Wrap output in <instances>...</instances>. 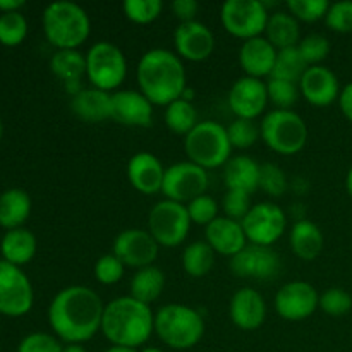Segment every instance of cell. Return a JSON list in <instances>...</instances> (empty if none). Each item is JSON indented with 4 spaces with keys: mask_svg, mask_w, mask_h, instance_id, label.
<instances>
[{
    "mask_svg": "<svg viewBox=\"0 0 352 352\" xmlns=\"http://www.w3.org/2000/svg\"><path fill=\"white\" fill-rule=\"evenodd\" d=\"M105 311L102 298L86 285H69L58 291L48 306V323L60 342H88L102 330Z\"/></svg>",
    "mask_w": 352,
    "mask_h": 352,
    "instance_id": "1",
    "label": "cell"
},
{
    "mask_svg": "<svg viewBox=\"0 0 352 352\" xmlns=\"http://www.w3.org/2000/svg\"><path fill=\"white\" fill-rule=\"evenodd\" d=\"M140 91L153 105L167 107L179 100L188 88L182 58L167 48H151L141 55L136 69Z\"/></svg>",
    "mask_w": 352,
    "mask_h": 352,
    "instance_id": "2",
    "label": "cell"
},
{
    "mask_svg": "<svg viewBox=\"0 0 352 352\" xmlns=\"http://www.w3.org/2000/svg\"><path fill=\"white\" fill-rule=\"evenodd\" d=\"M100 332L112 346L138 349L155 332V313L133 296H120L105 305Z\"/></svg>",
    "mask_w": 352,
    "mask_h": 352,
    "instance_id": "3",
    "label": "cell"
},
{
    "mask_svg": "<svg viewBox=\"0 0 352 352\" xmlns=\"http://www.w3.org/2000/svg\"><path fill=\"white\" fill-rule=\"evenodd\" d=\"M41 26L47 41L57 50H78L91 33L88 12L79 3L67 0L45 7Z\"/></svg>",
    "mask_w": 352,
    "mask_h": 352,
    "instance_id": "4",
    "label": "cell"
},
{
    "mask_svg": "<svg viewBox=\"0 0 352 352\" xmlns=\"http://www.w3.org/2000/svg\"><path fill=\"white\" fill-rule=\"evenodd\" d=\"M155 333L170 349H191L205 336V320L191 306L172 302L155 313Z\"/></svg>",
    "mask_w": 352,
    "mask_h": 352,
    "instance_id": "5",
    "label": "cell"
},
{
    "mask_svg": "<svg viewBox=\"0 0 352 352\" xmlns=\"http://www.w3.org/2000/svg\"><path fill=\"white\" fill-rule=\"evenodd\" d=\"M184 151L189 162L205 170L223 167L232 157L226 126L215 120H199L195 129L184 136Z\"/></svg>",
    "mask_w": 352,
    "mask_h": 352,
    "instance_id": "6",
    "label": "cell"
},
{
    "mask_svg": "<svg viewBox=\"0 0 352 352\" xmlns=\"http://www.w3.org/2000/svg\"><path fill=\"white\" fill-rule=\"evenodd\" d=\"M260 136L272 151L292 157L308 143V126L294 110H270L261 119Z\"/></svg>",
    "mask_w": 352,
    "mask_h": 352,
    "instance_id": "7",
    "label": "cell"
},
{
    "mask_svg": "<svg viewBox=\"0 0 352 352\" xmlns=\"http://www.w3.org/2000/svg\"><path fill=\"white\" fill-rule=\"evenodd\" d=\"M86 78L91 88L112 93L127 76V60L124 52L110 41H96L86 52Z\"/></svg>",
    "mask_w": 352,
    "mask_h": 352,
    "instance_id": "8",
    "label": "cell"
},
{
    "mask_svg": "<svg viewBox=\"0 0 352 352\" xmlns=\"http://www.w3.org/2000/svg\"><path fill=\"white\" fill-rule=\"evenodd\" d=\"M191 223L186 205L170 199H162L150 210L148 232L153 236L158 246L177 248L188 237Z\"/></svg>",
    "mask_w": 352,
    "mask_h": 352,
    "instance_id": "9",
    "label": "cell"
},
{
    "mask_svg": "<svg viewBox=\"0 0 352 352\" xmlns=\"http://www.w3.org/2000/svg\"><path fill=\"white\" fill-rule=\"evenodd\" d=\"M268 17L270 10L261 0H227L220 9L223 30L243 41L261 36Z\"/></svg>",
    "mask_w": 352,
    "mask_h": 352,
    "instance_id": "10",
    "label": "cell"
},
{
    "mask_svg": "<svg viewBox=\"0 0 352 352\" xmlns=\"http://www.w3.org/2000/svg\"><path fill=\"white\" fill-rule=\"evenodd\" d=\"M34 305L33 284L23 268L0 260V315L19 318Z\"/></svg>",
    "mask_w": 352,
    "mask_h": 352,
    "instance_id": "11",
    "label": "cell"
},
{
    "mask_svg": "<svg viewBox=\"0 0 352 352\" xmlns=\"http://www.w3.org/2000/svg\"><path fill=\"white\" fill-rule=\"evenodd\" d=\"M210 177L208 170L198 167L192 162H177L170 167L165 168L164 184H162V195L165 199L188 205L198 196L206 195Z\"/></svg>",
    "mask_w": 352,
    "mask_h": 352,
    "instance_id": "12",
    "label": "cell"
},
{
    "mask_svg": "<svg viewBox=\"0 0 352 352\" xmlns=\"http://www.w3.org/2000/svg\"><path fill=\"white\" fill-rule=\"evenodd\" d=\"M250 244L272 248L287 229V215L278 205L261 201L251 206L250 213L241 220Z\"/></svg>",
    "mask_w": 352,
    "mask_h": 352,
    "instance_id": "13",
    "label": "cell"
},
{
    "mask_svg": "<svg viewBox=\"0 0 352 352\" xmlns=\"http://www.w3.org/2000/svg\"><path fill=\"white\" fill-rule=\"evenodd\" d=\"M274 305L282 320L302 322L320 308V294L309 282L292 280L278 289Z\"/></svg>",
    "mask_w": 352,
    "mask_h": 352,
    "instance_id": "14",
    "label": "cell"
},
{
    "mask_svg": "<svg viewBox=\"0 0 352 352\" xmlns=\"http://www.w3.org/2000/svg\"><path fill=\"white\" fill-rule=\"evenodd\" d=\"M229 268L239 278L272 280L280 272V256L272 248L248 244L241 253L230 258Z\"/></svg>",
    "mask_w": 352,
    "mask_h": 352,
    "instance_id": "15",
    "label": "cell"
},
{
    "mask_svg": "<svg viewBox=\"0 0 352 352\" xmlns=\"http://www.w3.org/2000/svg\"><path fill=\"white\" fill-rule=\"evenodd\" d=\"M158 251H160V246L148 230L126 229L117 234L112 253L122 261L124 267L140 270V268L151 267L155 263V260L158 258Z\"/></svg>",
    "mask_w": 352,
    "mask_h": 352,
    "instance_id": "16",
    "label": "cell"
},
{
    "mask_svg": "<svg viewBox=\"0 0 352 352\" xmlns=\"http://www.w3.org/2000/svg\"><path fill=\"white\" fill-rule=\"evenodd\" d=\"M227 102L236 119L256 120L263 116L268 105L267 82L263 79L243 76L232 85Z\"/></svg>",
    "mask_w": 352,
    "mask_h": 352,
    "instance_id": "17",
    "label": "cell"
},
{
    "mask_svg": "<svg viewBox=\"0 0 352 352\" xmlns=\"http://www.w3.org/2000/svg\"><path fill=\"white\" fill-rule=\"evenodd\" d=\"M174 48L182 60L203 62L215 50V36L201 21L181 23L174 31Z\"/></svg>",
    "mask_w": 352,
    "mask_h": 352,
    "instance_id": "18",
    "label": "cell"
},
{
    "mask_svg": "<svg viewBox=\"0 0 352 352\" xmlns=\"http://www.w3.org/2000/svg\"><path fill=\"white\" fill-rule=\"evenodd\" d=\"M127 127H150L153 124V103L140 89H119L112 93V117Z\"/></svg>",
    "mask_w": 352,
    "mask_h": 352,
    "instance_id": "19",
    "label": "cell"
},
{
    "mask_svg": "<svg viewBox=\"0 0 352 352\" xmlns=\"http://www.w3.org/2000/svg\"><path fill=\"white\" fill-rule=\"evenodd\" d=\"M302 98L313 107H329L340 96L339 79L325 65H309L299 81Z\"/></svg>",
    "mask_w": 352,
    "mask_h": 352,
    "instance_id": "20",
    "label": "cell"
},
{
    "mask_svg": "<svg viewBox=\"0 0 352 352\" xmlns=\"http://www.w3.org/2000/svg\"><path fill=\"white\" fill-rule=\"evenodd\" d=\"M229 316L234 325L241 330L260 329L267 320V302L258 291L250 287H243L230 298Z\"/></svg>",
    "mask_w": 352,
    "mask_h": 352,
    "instance_id": "21",
    "label": "cell"
},
{
    "mask_svg": "<svg viewBox=\"0 0 352 352\" xmlns=\"http://www.w3.org/2000/svg\"><path fill=\"white\" fill-rule=\"evenodd\" d=\"M165 167L150 151H140L127 162V179L131 186L141 195H157L162 192Z\"/></svg>",
    "mask_w": 352,
    "mask_h": 352,
    "instance_id": "22",
    "label": "cell"
},
{
    "mask_svg": "<svg viewBox=\"0 0 352 352\" xmlns=\"http://www.w3.org/2000/svg\"><path fill=\"white\" fill-rule=\"evenodd\" d=\"M278 50L265 36L251 38L243 41L239 48V65L244 76L263 79L274 72Z\"/></svg>",
    "mask_w": 352,
    "mask_h": 352,
    "instance_id": "23",
    "label": "cell"
},
{
    "mask_svg": "<svg viewBox=\"0 0 352 352\" xmlns=\"http://www.w3.org/2000/svg\"><path fill=\"white\" fill-rule=\"evenodd\" d=\"M205 241L215 253L222 256H236L248 246L243 223L229 217H219L205 227Z\"/></svg>",
    "mask_w": 352,
    "mask_h": 352,
    "instance_id": "24",
    "label": "cell"
},
{
    "mask_svg": "<svg viewBox=\"0 0 352 352\" xmlns=\"http://www.w3.org/2000/svg\"><path fill=\"white\" fill-rule=\"evenodd\" d=\"M71 110L82 122H103L112 117V93L85 88L71 98Z\"/></svg>",
    "mask_w": 352,
    "mask_h": 352,
    "instance_id": "25",
    "label": "cell"
},
{
    "mask_svg": "<svg viewBox=\"0 0 352 352\" xmlns=\"http://www.w3.org/2000/svg\"><path fill=\"white\" fill-rule=\"evenodd\" d=\"M223 182L227 191L253 195L260 188V164L248 155H236L223 165Z\"/></svg>",
    "mask_w": 352,
    "mask_h": 352,
    "instance_id": "26",
    "label": "cell"
},
{
    "mask_svg": "<svg viewBox=\"0 0 352 352\" xmlns=\"http://www.w3.org/2000/svg\"><path fill=\"white\" fill-rule=\"evenodd\" d=\"M38 251V241L36 236L31 232L26 227H19V229L7 230L3 234L2 241H0V253H2V260L10 265L23 268L24 265L30 263Z\"/></svg>",
    "mask_w": 352,
    "mask_h": 352,
    "instance_id": "27",
    "label": "cell"
},
{
    "mask_svg": "<svg viewBox=\"0 0 352 352\" xmlns=\"http://www.w3.org/2000/svg\"><path fill=\"white\" fill-rule=\"evenodd\" d=\"M289 244H291L292 253L299 260L313 261L322 253L325 239H323V232L316 223L302 219L292 226L291 234H289Z\"/></svg>",
    "mask_w": 352,
    "mask_h": 352,
    "instance_id": "28",
    "label": "cell"
},
{
    "mask_svg": "<svg viewBox=\"0 0 352 352\" xmlns=\"http://www.w3.org/2000/svg\"><path fill=\"white\" fill-rule=\"evenodd\" d=\"M31 208L33 203L24 189H7L0 195V227L6 230L19 229L30 219Z\"/></svg>",
    "mask_w": 352,
    "mask_h": 352,
    "instance_id": "29",
    "label": "cell"
},
{
    "mask_svg": "<svg viewBox=\"0 0 352 352\" xmlns=\"http://www.w3.org/2000/svg\"><path fill=\"white\" fill-rule=\"evenodd\" d=\"M265 38L274 45L277 50H285V48L298 47L301 41V28L299 21L289 12L270 14L267 28H265Z\"/></svg>",
    "mask_w": 352,
    "mask_h": 352,
    "instance_id": "30",
    "label": "cell"
},
{
    "mask_svg": "<svg viewBox=\"0 0 352 352\" xmlns=\"http://www.w3.org/2000/svg\"><path fill=\"white\" fill-rule=\"evenodd\" d=\"M165 287V274L158 267H144L136 270L131 278V294L138 301L150 306L162 296Z\"/></svg>",
    "mask_w": 352,
    "mask_h": 352,
    "instance_id": "31",
    "label": "cell"
},
{
    "mask_svg": "<svg viewBox=\"0 0 352 352\" xmlns=\"http://www.w3.org/2000/svg\"><path fill=\"white\" fill-rule=\"evenodd\" d=\"M50 71L62 82L82 81L86 76V55L79 50H55L50 58Z\"/></svg>",
    "mask_w": 352,
    "mask_h": 352,
    "instance_id": "32",
    "label": "cell"
},
{
    "mask_svg": "<svg viewBox=\"0 0 352 352\" xmlns=\"http://www.w3.org/2000/svg\"><path fill=\"white\" fill-rule=\"evenodd\" d=\"M215 254L206 241H195L182 251V268L192 278L205 277L213 268Z\"/></svg>",
    "mask_w": 352,
    "mask_h": 352,
    "instance_id": "33",
    "label": "cell"
},
{
    "mask_svg": "<svg viewBox=\"0 0 352 352\" xmlns=\"http://www.w3.org/2000/svg\"><path fill=\"white\" fill-rule=\"evenodd\" d=\"M165 126L168 127V131H172L174 134L179 136H188L192 129L196 127L198 120V112H196L192 102L188 100H175L170 105L165 107Z\"/></svg>",
    "mask_w": 352,
    "mask_h": 352,
    "instance_id": "34",
    "label": "cell"
},
{
    "mask_svg": "<svg viewBox=\"0 0 352 352\" xmlns=\"http://www.w3.org/2000/svg\"><path fill=\"white\" fill-rule=\"evenodd\" d=\"M308 67L309 65L306 64V60L302 58L301 52H299L298 47L285 48V50H278L274 72H272L270 78L284 79V81L299 85L302 74H305Z\"/></svg>",
    "mask_w": 352,
    "mask_h": 352,
    "instance_id": "35",
    "label": "cell"
},
{
    "mask_svg": "<svg viewBox=\"0 0 352 352\" xmlns=\"http://www.w3.org/2000/svg\"><path fill=\"white\" fill-rule=\"evenodd\" d=\"M28 36V21L21 12L0 14V45L3 47H19Z\"/></svg>",
    "mask_w": 352,
    "mask_h": 352,
    "instance_id": "36",
    "label": "cell"
},
{
    "mask_svg": "<svg viewBox=\"0 0 352 352\" xmlns=\"http://www.w3.org/2000/svg\"><path fill=\"white\" fill-rule=\"evenodd\" d=\"M267 93L268 103H272L275 110H291L298 103L299 95H301L299 85L275 78H268Z\"/></svg>",
    "mask_w": 352,
    "mask_h": 352,
    "instance_id": "37",
    "label": "cell"
},
{
    "mask_svg": "<svg viewBox=\"0 0 352 352\" xmlns=\"http://www.w3.org/2000/svg\"><path fill=\"white\" fill-rule=\"evenodd\" d=\"M227 129L230 146L237 150H248L260 140V126L254 120L248 119H234Z\"/></svg>",
    "mask_w": 352,
    "mask_h": 352,
    "instance_id": "38",
    "label": "cell"
},
{
    "mask_svg": "<svg viewBox=\"0 0 352 352\" xmlns=\"http://www.w3.org/2000/svg\"><path fill=\"white\" fill-rule=\"evenodd\" d=\"M164 3L160 0H126L122 10L134 24H151L162 14Z\"/></svg>",
    "mask_w": 352,
    "mask_h": 352,
    "instance_id": "39",
    "label": "cell"
},
{
    "mask_svg": "<svg viewBox=\"0 0 352 352\" xmlns=\"http://www.w3.org/2000/svg\"><path fill=\"white\" fill-rule=\"evenodd\" d=\"M289 188L287 175L278 165L265 162L260 165V189L272 198H280Z\"/></svg>",
    "mask_w": 352,
    "mask_h": 352,
    "instance_id": "40",
    "label": "cell"
},
{
    "mask_svg": "<svg viewBox=\"0 0 352 352\" xmlns=\"http://www.w3.org/2000/svg\"><path fill=\"white\" fill-rule=\"evenodd\" d=\"M330 3L327 0H289V14L302 23H315V21L325 19Z\"/></svg>",
    "mask_w": 352,
    "mask_h": 352,
    "instance_id": "41",
    "label": "cell"
},
{
    "mask_svg": "<svg viewBox=\"0 0 352 352\" xmlns=\"http://www.w3.org/2000/svg\"><path fill=\"white\" fill-rule=\"evenodd\" d=\"M302 58L308 65H322V62L329 57L330 54V41L323 34L313 33L308 36L301 38L298 45Z\"/></svg>",
    "mask_w": 352,
    "mask_h": 352,
    "instance_id": "42",
    "label": "cell"
},
{
    "mask_svg": "<svg viewBox=\"0 0 352 352\" xmlns=\"http://www.w3.org/2000/svg\"><path fill=\"white\" fill-rule=\"evenodd\" d=\"M189 219L196 226H210L215 219H219V203L210 195H201L186 205Z\"/></svg>",
    "mask_w": 352,
    "mask_h": 352,
    "instance_id": "43",
    "label": "cell"
},
{
    "mask_svg": "<svg viewBox=\"0 0 352 352\" xmlns=\"http://www.w3.org/2000/svg\"><path fill=\"white\" fill-rule=\"evenodd\" d=\"M352 308V298L347 291L332 287L320 296V309L329 316H344Z\"/></svg>",
    "mask_w": 352,
    "mask_h": 352,
    "instance_id": "44",
    "label": "cell"
},
{
    "mask_svg": "<svg viewBox=\"0 0 352 352\" xmlns=\"http://www.w3.org/2000/svg\"><path fill=\"white\" fill-rule=\"evenodd\" d=\"M124 270L126 267L116 254H103L95 263V278L103 285H113L124 277Z\"/></svg>",
    "mask_w": 352,
    "mask_h": 352,
    "instance_id": "45",
    "label": "cell"
},
{
    "mask_svg": "<svg viewBox=\"0 0 352 352\" xmlns=\"http://www.w3.org/2000/svg\"><path fill=\"white\" fill-rule=\"evenodd\" d=\"M64 346L52 333L33 332L28 333L17 346V352H62Z\"/></svg>",
    "mask_w": 352,
    "mask_h": 352,
    "instance_id": "46",
    "label": "cell"
},
{
    "mask_svg": "<svg viewBox=\"0 0 352 352\" xmlns=\"http://www.w3.org/2000/svg\"><path fill=\"white\" fill-rule=\"evenodd\" d=\"M327 26L336 33H351L352 31V2L330 3V9L325 16Z\"/></svg>",
    "mask_w": 352,
    "mask_h": 352,
    "instance_id": "47",
    "label": "cell"
},
{
    "mask_svg": "<svg viewBox=\"0 0 352 352\" xmlns=\"http://www.w3.org/2000/svg\"><path fill=\"white\" fill-rule=\"evenodd\" d=\"M251 195L243 191H227L226 196H223V201H222V208L226 212V217L229 219L241 220L250 213L251 210Z\"/></svg>",
    "mask_w": 352,
    "mask_h": 352,
    "instance_id": "48",
    "label": "cell"
},
{
    "mask_svg": "<svg viewBox=\"0 0 352 352\" xmlns=\"http://www.w3.org/2000/svg\"><path fill=\"white\" fill-rule=\"evenodd\" d=\"M170 9L172 14L181 23H189V21H196V16L199 12V3L196 0H174Z\"/></svg>",
    "mask_w": 352,
    "mask_h": 352,
    "instance_id": "49",
    "label": "cell"
},
{
    "mask_svg": "<svg viewBox=\"0 0 352 352\" xmlns=\"http://www.w3.org/2000/svg\"><path fill=\"white\" fill-rule=\"evenodd\" d=\"M339 105H340V110H342L344 117H346L349 122H352V81L349 85L344 86V89L340 91Z\"/></svg>",
    "mask_w": 352,
    "mask_h": 352,
    "instance_id": "50",
    "label": "cell"
},
{
    "mask_svg": "<svg viewBox=\"0 0 352 352\" xmlns=\"http://www.w3.org/2000/svg\"><path fill=\"white\" fill-rule=\"evenodd\" d=\"M24 7V0H0V14L19 12Z\"/></svg>",
    "mask_w": 352,
    "mask_h": 352,
    "instance_id": "51",
    "label": "cell"
},
{
    "mask_svg": "<svg viewBox=\"0 0 352 352\" xmlns=\"http://www.w3.org/2000/svg\"><path fill=\"white\" fill-rule=\"evenodd\" d=\"M64 89L71 96H76V95H78V93H81L85 88H82V82L81 81H69V82H64Z\"/></svg>",
    "mask_w": 352,
    "mask_h": 352,
    "instance_id": "52",
    "label": "cell"
},
{
    "mask_svg": "<svg viewBox=\"0 0 352 352\" xmlns=\"http://www.w3.org/2000/svg\"><path fill=\"white\" fill-rule=\"evenodd\" d=\"M62 352H88V351H86L81 344H67V346H64V351Z\"/></svg>",
    "mask_w": 352,
    "mask_h": 352,
    "instance_id": "53",
    "label": "cell"
},
{
    "mask_svg": "<svg viewBox=\"0 0 352 352\" xmlns=\"http://www.w3.org/2000/svg\"><path fill=\"white\" fill-rule=\"evenodd\" d=\"M105 352H140L138 349H133V347H124V346H110Z\"/></svg>",
    "mask_w": 352,
    "mask_h": 352,
    "instance_id": "54",
    "label": "cell"
},
{
    "mask_svg": "<svg viewBox=\"0 0 352 352\" xmlns=\"http://www.w3.org/2000/svg\"><path fill=\"white\" fill-rule=\"evenodd\" d=\"M346 188H347V192H349V196L352 198V167H351V170L347 172V177H346Z\"/></svg>",
    "mask_w": 352,
    "mask_h": 352,
    "instance_id": "55",
    "label": "cell"
},
{
    "mask_svg": "<svg viewBox=\"0 0 352 352\" xmlns=\"http://www.w3.org/2000/svg\"><path fill=\"white\" fill-rule=\"evenodd\" d=\"M140 352H164V351L158 349V347H144V349H141Z\"/></svg>",
    "mask_w": 352,
    "mask_h": 352,
    "instance_id": "56",
    "label": "cell"
},
{
    "mask_svg": "<svg viewBox=\"0 0 352 352\" xmlns=\"http://www.w3.org/2000/svg\"><path fill=\"white\" fill-rule=\"evenodd\" d=\"M3 138V124H2V119H0V141H2Z\"/></svg>",
    "mask_w": 352,
    "mask_h": 352,
    "instance_id": "57",
    "label": "cell"
}]
</instances>
